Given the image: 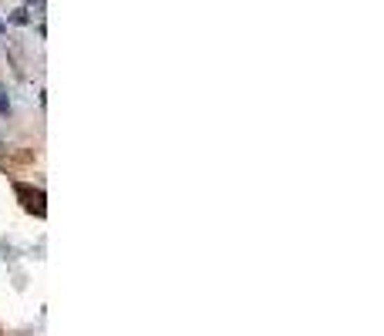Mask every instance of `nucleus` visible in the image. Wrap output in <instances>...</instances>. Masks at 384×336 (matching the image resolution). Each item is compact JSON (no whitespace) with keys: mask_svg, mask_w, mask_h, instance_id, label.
<instances>
[{"mask_svg":"<svg viewBox=\"0 0 384 336\" xmlns=\"http://www.w3.org/2000/svg\"><path fill=\"white\" fill-rule=\"evenodd\" d=\"M14 195L20 199V206H24V212H31V215H38V219H44V212H47V206H44V192L34 185H27V182H14Z\"/></svg>","mask_w":384,"mask_h":336,"instance_id":"nucleus-1","label":"nucleus"},{"mask_svg":"<svg viewBox=\"0 0 384 336\" xmlns=\"http://www.w3.org/2000/svg\"><path fill=\"white\" fill-rule=\"evenodd\" d=\"M10 24H31V17H27V7H17V10H10Z\"/></svg>","mask_w":384,"mask_h":336,"instance_id":"nucleus-2","label":"nucleus"},{"mask_svg":"<svg viewBox=\"0 0 384 336\" xmlns=\"http://www.w3.org/2000/svg\"><path fill=\"white\" fill-rule=\"evenodd\" d=\"M0 114H10V98L3 91V84H0Z\"/></svg>","mask_w":384,"mask_h":336,"instance_id":"nucleus-3","label":"nucleus"},{"mask_svg":"<svg viewBox=\"0 0 384 336\" xmlns=\"http://www.w3.org/2000/svg\"><path fill=\"white\" fill-rule=\"evenodd\" d=\"M0 34H7V24H0Z\"/></svg>","mask_w":384,"mask_h":336,"instance_id":"nucleus-4","label":"nucleus"},{"mask_svg":"<svg viewBox=\"0 0 384 336\" xmlns=\"http://www.w3.org/2000/svg\"><path fill=\"white\" fill-rule=\"evenodd\" d=\"M27 3H34V0H27Z\"/></svg>","mask_w":384,"mask_h":336,"instance_id":"nucleus-5","label":"nucleus"}]
</instances>
